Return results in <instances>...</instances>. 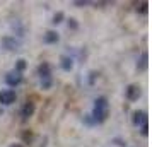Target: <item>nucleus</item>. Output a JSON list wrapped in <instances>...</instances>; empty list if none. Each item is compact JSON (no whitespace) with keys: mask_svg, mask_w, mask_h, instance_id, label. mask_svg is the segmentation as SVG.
<instances>
[{"mask_svg":"<svg viewBox=\"0 0 152 147\" xmlns=\"http://www.w3.org/2000/svg\"><path fill=\"white\" fill-rule=\"evenodd\" d=\"M0 45H2V48L7 50V51H17L19 46H21V43L17 41L14 36H4L2 41H0Z\"/></svg>","mask_w":152,"mask_h":147,"instance_id":"obj_1","label":"nucleus"},{"mask_svg":"<svg viewBox=\"0 0 152 147\" xmlns=\"http://www.w3.org/2000/svg\"><path fill=\"white\" fill-rule=\"evenodd\" d=\"M5 82H7L10 87H15V86H19V84L22 82V74H21V72H15V70L9 72L7 75H5Z\"/></svg>","mask_w":152,"mask_h":147,"instance_id":"obj_2","label":"nucleus"},{"mask_svg":"<svg viewBox=\"0 0 152 147\" xmlns=\"http://www.w3.org/2000/svg\"><path fill=\"white\" fill-rule=\"evenodd\" d=\"M15 103V91H0V105H12Z\"/></svg>","mask_w":152,"mask_h":147,"instance_id":"obj_3","label":"nucleus"},{"mask_svg":"<svg viewBox=\"0 0 152 147\" xmlns=\"http://www.w3.org/2000/svg\"><path fill=\"white\" fill-rule=\"evenodd\" d=\"M138 98H140V86L130 84L126 87V99L128 101H137Z\"/></svg>","mask_w":152,"mask_h":147,"instance_id":"obj_4","label":"nucleus"},{"mask_svg":"<svg viewBox=\"0 0 152 147\" xmlns=\"http://www.w3.org/2000/svg\"><path fill=\"white\" fill-rule=\"evenodd\" d=\"M106 118H108V110H106V108H94V110H92V120H94V121L103 123Z\"/></svg>","mask_w":152,"mask_h":147,"instance_id":"obj_5","label":"nucleus"},{"mask_svg":"<svg viewBox=\"0 0 152 147\" xmlns=\"http://www.w3.org/2000/svg\"><path fill=\"white\" fill-rule=\"evenodd\" d=\"M38 74H39L41 80H51V70H50L48 63H41L38 67Z\"/></svg>","mask_w":152,"mask_h":147,"instance_id":"obj_6","label":"nucleus"},{"mask_svg":"<svg viewBox=\"0 0 152 147\" xmlns=\"http://www.w3.org/2000/svg\"><path fill=\"white\" fill-rule=\"evenodd\" d=\"M34 110H36L34 103H33V101H28V103L24 105V108H22V111H21L22 120H28L29 116H33V113H34Z\"/></svg>","mask_w":152,"mask_h":147,"instance_id":"obj_7","label":"nucleus"},{"mask_svg":"<svg viewBox=\"0 0 152 147\" xmlns=\"http://www.w3.org/2000/svg\"><path fill=\"white\" fill-rule=\"evenodd\" d=\"M144 121H147V113L145 111H133V123L135 125H142Z\"/></svg>","mask_w":152,"mask_h":147,"instance_id":"obj_8","label":"nucleus"},{"mask_svg":"<svg viewBox=\"0 0 152 147\" xmlns=\"http://www.w3.org/2000/svg\"><path fill=\"white\" fill-rule=\"evenodd\" d=\"M43 39H45V43H48V45H53V43H56L58 39H60V36H58L56 31H48Z\"/></svg>","mask_w":152,"mask_h":147,"instance_id":"obj_9","label":"nucleus"},{"mask_svg":"<svg viewBox=\"0 0 152 147\" xmlns=\"http://www.w3.org/2000/svg\"><path fill=\"white\" fill-rule=\"evenodd\" d=\"M60 62H62V69L65 70V72H70L72 67H74V60H72L70 56H67V55H63L62 58H60Z\"/></svg>","mask_w":152,"mask_h":147,"instance_id":"obj_10","label":"nucleus"},{"mask_svg":"<svg viewBox=\"0 0 152 147\" xmlns=\"http://www.w3.org/2000/svg\"><path fill=\"white\" fill-rule=\"evenodd\" d=\"M147 65H149V53L144 51L142 56H140V62L137 63V69L138 70H145V69H147Z\"/></svg>","mask_w":152,"mask_h":147,"instance_id":"obj_11","label":"nucleus"},{"mask_svg":"<svg viewBox=\"0 0 152 147\" xmlns=\"http://www.w3.org/2000/svg\"><path fill=\"white\" fill-rule=\"evenodd\" d=\"M94 108H106V110H108V99L104 98V96L97 98L96 101H94Z\"/></svg>","mask_w":152,"mask_h":147,"instance_id":"obj_12","label":"nucleus"},{"mask_svg":"<svg viewBox=\"0 0 152 147\" xmlns=\"http://www.w3.org/2000/svg\"><path fill=\"white\" fill-rule=\"evenodd\" d=\"M26 67H28V63H26V60H22V58H19L17 60V63H15V72H24L26 70Z\"/></svg>","mask_w":152,"mask_h":147,"instance_id":"obj_13","label":"nucleus"},{"mask_svg":"<svg viewBox=\"0 0 152 147\" xmlns=\"http://www.w3.org/2000/svg\"><path fill=\"white\" fill-rule=\"evenodd\" d=\"M22 140H24L26 144H29V142L33 140V132H31V130H26V132L22 133Z\"/></svg>","mask_w":152,"mask_h":147,"instance_id":"obj_14","label":"nucleus"},{"mask_svg":"<svg viewBox=\"0 0 152 147\" xmlns=\"http://www.w3.org/2000/svg\"><path fill=\"white\" fill-rule=\"evenodd\" d=\"M62 21H63V12H56L55 17H53V21H51V22H53V24H60Z\"/></svg>","mask_w":152,"mask_h":147,"instance_id":"obj_15","label":"nucleus"},{"mask_svg":"<svg viewBox=\"0 0 152 147\" xmlns=\"http://www.w3.org/2000/svg\"><path fill=\"white\" fill-rule=\"evenodd\" d=\"M69 28H72V29H77V28H79V24H77L75 19H72V17L69 19Z\"/></svg>","mask_w":152,"mask_h":147,"instance_id":"obj_16","label":"nucleus"},{"mask_svg":"<svg viewBox=\"0 0 152 147\" xmlns=\"http://www.w3.org/2000/svg\"><path fill=\"white\" fill-rule=\"evenodd\" d=\"M140 132H142V135H147V133H149V125H147V121L142 123V130H140Z\"/></svg>","mask_w":152,"mask_h":147,"instance_id":"obj_17","label":"nucleus"},{"mask_svg":"<svg viewBox=\"0 0 152 147\" xmlns=\"http://www.w3.org/2000/svg\"><path fill=\"white\" fill-rule=\"evenodd\" d=\"M147 7H149V4L147 2H144V4H140V9H137V10H140V12H147Z\"/></svg>","mask_w":152,"mask_h":147,"instance_id":"obj_18","label":"nucleus"},{"mask_svg":"<svg viewBox=\"0 0 152 147\" xmlns=\"http://www.w3.org/2000/svg\"><path fill=\"white\" fill-rule=\"evenodd\" d=\"M89 75H91V77H89V82H91V84H94V79H96L97 74H96V72H91Z\"/></svg>","mask_w":152,"mask_h":147,"instance_id":"obj_19","label":"nucleus"},{"mask_svg":"<svg viewBox=\"0 0 152 147\" xmlns=\"http://www.w3.org/2000/svg\"><path fill=\"white\" fill-rule=\"evenodd\" d=\"M74 4H75V5H79V7H82V5H86V4H87V2H86V0H77V2H74Z\"/></svg>","mask_w":152,"mask_h":147,"instance_id":"obj_20","label":"nucleus"},{"mask_svg":"<svg viewBox=\"0 0 152 147\" xmlns=\"http://www.w3.org/2000/svg\"><path fill=\"white\" fill-rule=\"evenodd\" d=\"M10 147H21V144H12Z\"/></svg>","mask_w":152,"mask_h":147,"instance_id":"obj_21","label":"nucleus"}]
</instances>
